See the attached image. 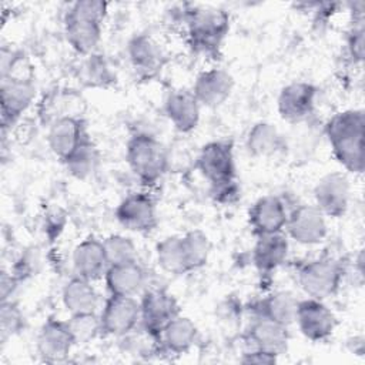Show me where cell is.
Masks as SVG:
<instances>
[{
    "instance_id": "cell-8",
    "label": "cell",
    "mask_w": 365,
    "mask_h": 365,
    "mask_svg": "<svg viewBox=\"0 0 365 365\" xmlns=\"http://www.w3.org/2000/svg\"><path fill=\"white\" fill-rule=\"evenodd\" d=\"M314 200L325 217H344L351 201V184L346 174L331 171L322 175L314 187Z\"/></svg>"
},
{
    "instance_id": "cell-23",
    "label": "cell",
    "mask_w": 365,
    "mask_h": 365,
    "mask_svg": "<svg viewBox=\"0 0 365 365\" xmlns=\"http://www.w3.org/2000/svg\"><path fill=\"white\" fill-rule=\"evenodd\" d=\"M288 250V235L284 231L257 237L252 248V262L261 274H269L287 261Z\"/></svg>"
},
{
    "instance_id": "cell-36",
    "label": "cell",
    "mask_w": 365,
    "mask_h": 365,
    "mask_svg": "<svg viewBox=\"0 0 365 365\" xmlns=\"http://www.w3.org/2000/svg\"><path fill=\"white\" fill-rule=\"evenodd\" d=\"M362 23H364V19L355 20V24L352 26L351 31L348 33V38H346L348 54L354 63H362V60H364L365 38H364V24Z\"/></svg>"
},
{
    "instance_id": "cell-24",
    "label": "cell",
    "mask_w": 365,
    "mask_h": 365,
    "mask_svg": "<svg viewBox=\"0 0 365 365\" xmlns=\"http://www.w3.org/2000/svg\"><path fill=\"white\" fill-rule=\"evenodd\" d=\"M127 56L133 68L144 77L161 70L164 54L158 43L148 34H137L127 44Z\"/></svg>"
},
{
    "instance_id": "cell-37",
    "label": "cell",
    "mask_w": 365,
    "mask_h": 365,
    "mask_svg": "<svg viewBox=\"0 0 365 365\" xmlns=\"http://www.w3.org/2000/svg\"><path fill=\"white\" fill-rule=\"evenodd\" d=\"M210 192L212 198L220 204H234L240 198V187L237 184V180L214 185L210 188Z\"/></svg>"
},
{
    "instance_id": "cell-4",
    "label": "cell",
    "mask_w": 365,
    "mask_h": 365,
    "mask_svg": "<svg viewBox=\"0 0 365 365\" xmlns=\"http://www.w3.org/2000/svg\"><path fill=\"white\" fill-rule=\"evenodd\" d=\"M125 161L143 184L153 185L168 170V151L154 135L137 133L127 141Z\"/></svg>"
},
{
    "instance_id": "cell-21",
    "label": "cell",
    "mask_w": 365,
    "mask_h": 365,
    "mask_svg": "<svg viewBox=\"0 0 365 365\" xmlns=\"http://www.w3.org/2000/svg\"><path fill=\"white\" fill-rule=\"evenodd\" d=\"M164 113L178 133L188 134L194 131L200 123L201 104L191 91H173L165 98Z\"/></svg>"
},
{
    "instance_id": "cell-29",
    "label": "cell",
    "mask_w": 365,
    "mask_h": 365,
    "mask_svg": "<svg viewBox=\"0 0 365 365\" xmlns=\"http://www.w3.org/2000/svg\"><path fill=\"white\" fill-rule=\"evenodd\" d=\"M155 258L160 268L170 275H184L190 272L182 250L181 235L163 238L155 247Z\"/></svg>"
},
{
    "instance_id": "cell-30",
    "label": "cell",
    "mask_w": 365,
    "mask_h": 365,
    "mask_svg": "<svg viewBox=\"0 0 365 365\" xmlns=\"http://www.w3.org/2000/svg\"><path fill=\"white\" fill-rule=\"evenodd\" d=\"M100 155L98 150L91 141V138H87L68 158H66L63 163L67 168V171L77 180H87L90 178L97 167H98Z\"/></svg>"
},
{
    "instance_id": "cell-2",
    "label": "cell",
    "mask_w": 365,
    "mask_h": 365,
    "mask_svg": "<svg viewBox=\"0 0 365 365\" xmlns=\"http://www.w3.org/2000/svg\"><path fill=\"white\" fill-rule=\"evenodd\" d=\"M107 7V3L100 0H81L68 7L64 17V34L76 53L94 54L101 40Z\"/></svg>"
},
{
    "instance_id": "cell-10",
    "label": "cell",
    "mask_w": 365,
    "mask_h": 365,
    "mask_svg": "<svg viewBox=\"0 0 365 365\" xmlns=\"http://www.w3.org/2000/svg\"><path fill=\"white\" fill-rule=\"evenodd\" d=\"M103 332L111 336H127L140 325V301L134 297L110 295L100 312Z\"/></svg>"
},
{
    "instance_id": "cell-13",
    "label": "cell",
    "mask_w": 365,
    "mask_h": 365,
    "mask_svg": "<svg viewBox=\"0 0 365 365\" xmlns=\"http://www.w3.org/2000/svg\"><path fill=\"white\" fill-rule=\"evenodd\" d=\"M115 220L133 232H151L158 222L157 207L147 192H131L115 208Z\"/></svg>"
},
{
    "instance_id": "cell-17",
    "label": "cell",
    "mask_w": 365,
    "mask_h": 365,
    "mask_svg": "<svg viewBox=\"0 0 365 365\" xmlns=\"http://www.w3.org/2000/svg\"><path fill=\"white\" fill-rule=\"evenodd\" d=\"M288 208L282 198L264 195L248 211V224L255 237L282 232L288 220Z\"/></svg>"
},
{
    "instance_id": "cell-19",
    "label": "cell",
    "mask_w": 365,
    "mask_h": 365,
    "mask_svg": "<svg viewBox=\"0 0 365 365\" xmlns=\"http://www.w3.org/2000/svg\"><path fill=\"white\" fill-rule=\"evenodd\" d=\"M245 338L250 342L251 348L262 349L279 356L288 348L289 332L288 327L285 325H281L264 317L254 315V319L247 329Z\"/></svg>"
},
{
    "instance_id": "cell-27",
    "label": "cell",
    "mask_w": 365,
    "mask_h": 365,
    "mask_svg": "<svg viewBox=\"0 0 365 365\" xmlns=\"http://www.w3.org/2000/svg\"><path fill=\"white\" fill-rule=\"evenodd\" d=\"M245 147L255 158H269L285 148V140L274 124L258 121L250 128L245 138Z\"/></svg>"
},
{
    "instance_id": "cell-28",
    "label": "cell",
    "mask_w": 365,
    "mask_h": 365,
    "mask_svg": "<svg viewBox=\"0 0 365 365\" xmlns=\"http://www.w3.org/2000/svg\"><path fill=\"white\" fill-rule=\"evenodd\" d=\"M299 299L289 291H275L259 299L254 308V315L268 318L281 325L289 327L295 322V314Z\"/></svg>"
},
{
    "instance_id": "cell-22",
    "label": "cell",
    "mask_w": 365,
    "mask_h": 365,
    "mask_svg": "<svg viewBox=\"0 0 365 365\" xmlns=\"http://www.w3.org/2000/svg\"><path fill=\"white\" fill-rule=\"evenodd\" d=\"M103 278L110 295L135 297L147 282V272L135 259L124 264L108 265Z\"/></svg>"
},
{
    "instance_id": "cell-35",
    "label": "cell",
    "mask_w": 365,
    "mask_h": 365,
    "mask_svg": "<svg viewBox=\"0 0 365 365\" xmlns=\"http://www.w3.org/2000/svg\"><path fill=\"white\" fill-rule=\"evenodd\" d=\"M87 57H88V60L83 66L84 80L90 86H103L106 81H110L111 73H110L106 61L103 58H100V56H96V54H91Z\"/></svg>"
},
{
    "instance_id": "cell-7",
    "label": "cell",
    "mask_w": 365,
    "mask_h": 365,
    "mask_svg": "<svg viewBox=\"0 0 365 365\" xmlns=\"http://www.w3.org/2000/svg\"><path fill=\"white\" fill-rule=\"evenodd\" d=\"M178 314L177 299L165 289H147L140 299V325L144 332L157 341L165 325Z\"/></svg>"
},
{
    "instance_id": "cell-6",
    "label": "cell",
    "mask_w": 365,
    "mask_h": 365,
    "mask_svg": "<svg viewBox=\"0 0 365 365\" xmlns=\"http://www.w3.org/2000/svg\"><path fill=\"white\" fill-rule=\"evenodd\" d=\"M194 167L210 182V187L237 180L232 143L227 140L208 141L200 148Z\"/></svg>"
},
{
    "instance_id": "cell-32",
    "label": "cell",
    "mask_w": 365,
    "mask_h": 365,
    "mask_svg": "<svg viewBox=\"0 0 365 365\" xmlns=\"http://www.w3.org/2000/svg\"><path fill=\"white\" fill-rule=\"evenodd\" d=\"M67 325L76 345L91 342L100 332H103L100 315H97V312L70 315Z\"/></svg>"
},
{
    "instance_id": "cell-11",
    "label": "cell",
    "mask_w": 365,
    "mask_h": 365,
    "mask_svg": "<svg viewBox=\"0 0 365 365\" xmlns=\"http://www.w3.org/2000/svg\"><path fill=\"white\" fill-rule=\"evenodd\" d=\"M285 231L301 245H317L328 234L327 217L315 204H301L288 212Z\"/></svg>"
},
{
    "instance_id": "cell-5",
    "label": "cell",
    "mask_w": 365,
    "mask_h": 365,
    "mask_svg": "<svg viewBox=\"0 0 365 365\" xmlns=\"http://www.w3.org/2000/svg\"><path fill=\"white\" fill-rule=\"evenodd\" d=\"M297 277L301 289L309 298L325 301L339 291L344 279V267L332 257H319L301 265Z\"/></svg>"
},
{
    "instance_id": "cell-14",
    "label": "cell",
    "mask_w": 365,
    "mask_h": 365,
    "mask_svg": "<svg viewBox=\"0 0 365 365\" xmlns=\"http://www.w3.org/2000/svg\"><path fill=\"white\" fill-rule=\"evenodd\" d=\"M34 97L36 86L33 78H1L0 110L3 128L13 125L33 104Z\"/></svg>"
},
{
    "instance_id": "cell-26",
    "label": "cell",
    "mask_w": 365,
    "mask_h": 365,
    "mask_svg": "<svg viewBox=\"0 0 365 365\" xmlns=\"http://www.w3.org/2000/svg\"><path fill=\"white\" fill-rule=\"evenodd\" d=\"M61 301L70 315L97 312L100 295L93 287V281L74 275L66 282Z\"/></svg>"
},
{
    "instance_id": "cell-33",
    "label": "cell",
    "mask_w": 365,
    "mask_h": 365,
    "mask_svg": "<svg viewBox=\"0 0 365 365\" xmlns=\"http://www.w3.org/2000/svg\"><path fill=\"white\" fill-rule=\"evenodd\" d=\"M104 252L108 265L124 264L137 259V248L130 237L121 234H113L103 240Z\"/></svg>"
},
{
    "instance_id": "cell-25",
    "label": "cell",
    "mask_w": 365,
    "mask_h": 365,
    "mask_svg": "<svg viewBox=\"0 0 365 365\" xmlns=\"http://www.w3.org/2000/svg\"><path fill=\"white\" fill-rule=\"evenodd\" d=\"M197 338L198 328L195 322L191 318L178 314L161 331L158 345L160 349L164 352L181 355L188 352L194 346Z\"/></svg>"
},
{
    "instance_id": "cell-12",
    "label": "cell",
    "mask_w": 365,
    "mask_h": 365,
    "mask_svg": "<svg viewBox=\"0 0 365 365\" xmlns=\"http://www.w3.org/2000/svg\"><path fill=\"white\" fill-rule=\"evenodd\" d=\"M318 90L308 81H292L278 94L277 108L282 120L297 124L307 121L315 111Z\"/></svg>"
},
{
    "instance_id": "cell-34",
    "label": "cell",
    "mask_w": 365,
    "mask_h": 365,
    "mask_svg": "<svg viewBox=\"0 0 365 365\" xmlns=\"http://www.w3.org/2000/svg\"><path fill=\"white\" fill-rule=\"evenodd\" d=\"M23 328H24V315L20 307L11 299L1 301V308H0L1 339L10 338L21 332Z\"/></svg>"
},
{
    "instance_id": "cell-1",
    "label": "cell",
    "mask_w": 365,
    "mask_h": 365,
    "mask_svg": "<svg viewBox=\"0 0 365 365\" xmlns=\"http://www.w3.org/2000/svg\"><path fill=\"white\" fill-rule=\"evenodd\" d=\"M365 114L361 108H349L334 114L325 124V135L336 161L349 173L364 171Z\"/></svg>"
},
{
    "instance_id": "cell-15",
    "label": "cell",
    "mask_w": 365,
    "mask_h": 365,
    "mask_svg": "<svg viewBox=\"0 0 365 365\" xmlns=\"http://www.w3.org/2000/svg\"><path fill=\"white\" fill-rule=\"evenodd\" d=\"M76 345L67 321L48 318L40 328L36 339L37 354L44 362L56 364L68 358Z\"/></svg>"
},
{
    "instance_id": "cell-16",
    "label": "cell",
    "mask_w": 365,
    "mask_h": 365,
    "mask_svg": "<svg viewBox=\"0 0 365 365\" xmlns=\"http://www.w3.org/2000/svg\"><path fill=\"white\" fill-rule=\"evenodd\" d=\"M87 138H90V135L86 123L78 115L63 117L48 125V147L61 161L68 158Z\"/></svg>"
},
{
    "instance_id": "cell-38",
    "label": "cell",
    "mask_w": 365,
    "mask_h": 365,
    "mask_svg": "<svg viewBox=\"0 0 365 365\" xmlns=\"http://www.w3.org/2000/svg\"><path fill=\"white\" fill-rule=\"evenodd\" d=\"M277 359H278L277 355L262 349H257V348H250L241 356V362H245V364H274L277 362Z\"/></svg>"
},
{
    "instance_id": "cell-20",
    "label": "cell",
    "mask_w": 365,
    "mask_h": 365,
    "mask_svg": "<svg viewBox=\"0 0 365 365\" xmlns=\"http://www.w3.org/2000/svg\"><path fill=\"white\" fill-rule=\"evenodd\" d=\"M73 271L77 277L96 281L104 277L108 261L104 252L103 241L88 237L76 245L71 255Z\"/></svg>"
},
{
    "instance_id": "cell-31",
    "label": "cell",
    "mask_w": 365,
    "mask_h": 365,
    "mask_svg": "<svg viewBox=\"0 0 365 365\" xmlns=\"http://www.w3.org/2000/svg\"><path fill=\"white\" fill-rule=\"evenodd\" d=\"M182 250L187 261L188 271H197L202 268L211 252V241L201 230H191L181 235Z\"/></svg>"
},
{
    "instance_id": "cell-39",
    "label": "cell",
    "mask_w": 365,
    "mask_h": 365,
    "mask_svg": "<svg viewBox=\"0 0 365 365\" xmlns=\"http://www.w3.org/2000/svg\"><path fill=\"white\" fill-rule=\"evenodd\" d=\"M17 282H19V278H16L11 272H3L1 274V301H6V299H10L14 288L17 287Z\"/></svg>"
},
{
    "instance_id": "cell-18",
    "label": "cell",
    "mask_w": 365,
    "mask_h": 365,
    "mask_svg": "<svg viewBox=\"0 0 365 365\" xmlns=\"http://www.w3.org/2000/svg\"><path fill=\"white\" fill-rule=\"evenodd\" d=\"M234 88L232 76L224 68H210L200 73L191 93L201 107L217 108L224 104Z\"/></svg>"
},
{
    "instance_id": "cell-9",
    "label": "cell",
    "mask_w": 365,
    "mask_h": 365,
    "mask_svg": "<svg viewBox=\"0 0 365 365\" xmlns=\"http://www.w3.org/2000/svg\"><path fill=\"white\" fill-rule=\"evenodd\" d=\"M295 324L307 339L322 342L334 334L336 318L322 299L308 297L298 302Z\"/></svg>"
},
{
    "instance_id": "cell-3",
    "label": "cell",
    "mask_w": 365,
    "mask_h": 365,
    "mask_svg": "<svg viewBox=\"0 0 365 365\" xmlns=\"http://www.w3.org/2000/svg\"><path fill=\"white\" fill-rule=\"evenodd\" d=\"M187 36L197 53L215 54L230 30V16L215 7L194 6L184 11Z\"/></svg>"
}]
</instances>
